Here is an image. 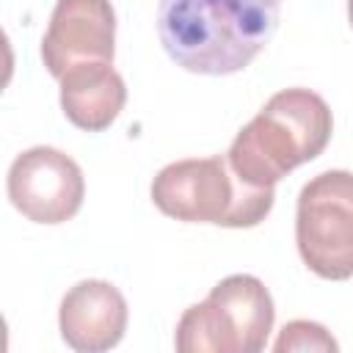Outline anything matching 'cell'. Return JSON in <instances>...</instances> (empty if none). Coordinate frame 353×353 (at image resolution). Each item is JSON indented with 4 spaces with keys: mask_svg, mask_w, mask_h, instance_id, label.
Instances as JSON below:
<instances>
[{
    "mask_svg": "<svg viewBox=\"0 0 353 353\" xmlns=\"http://www.w3.org/2000/svg\"><path fill=\"white\" fill-rule=\"evenodd\" d=\"M83 196V171L61 149L33 146L8 168V199L28 221L63 223L80 210Z\"/></svg>",
    "mask_w": 353,
    "mask_h": 353,
    "instance_id": "obj_6",
    "label": "cell"
},
{
    "mask_svg": "<svg viewBox=\"0 0 353 353\" xmlns=\"http://www.w3.org/2000/svg\"><path fill=\"white\" fill-rule=\"evenodd\" d=\"M127 102V85L108 61H88L72 66L61 77V108L63 116L85 130H108Z\"/></svg>",
    "mask_w": 353,
    "mask_h": 353,
    "instance_id": "obj_9",
    "label": "cell"
},
{
    "mask_svg": "<svg viewBox=\"0 0 353 353\" xmlns=\"http://www.w3.org/2000/svg\"><path fill=\"white\" fill-rule=\"evenodd\" d=\"M116 14L110 0H58L41 39V61L52 77L88 61H113Z\"/></svg>",
    "mask_w": 353,
    "mask_h": 353,
    "instance_id": "obj_7",
    "label": "cell"
},
{
    "mask_svg": "<svg viewBox=\"0 0 353 353\" xmlns=\"http://www.w3.org/2000/svg\"><path fill=\"white\" fill-rule=\"evenodd\" d=\"M273 298L248 273L221 279L212 292L185 309L174 345L182 353H259L273 331Z\"/></svg>",
    "mask_w": 353,
    "mask_h": 353,
    "instance_id": "obj_4",
    "label": "cell"
},
{
    "mask_svg": "<svg viewBox=\"0 0 353 353\" xmlns=\"http://www.w3.org/2000/svg\"><path fill=\"white\" fill-rule=\"evenodd\" d=\"M295 243L303 265L328 281L353 276V174L323 171L298 196Z\"/></svg>",
    "mask_w": 353,
    "mask_h": 353,
    "instance_id": "obj_5",
    "label": "cell"
},
{
    "mask_svg": "<svg viewBox=\"0 0 353 353\" xmlns=\"http://www.w3.org/2000/svg\"><path fill=\"white\" fill-rule=\"evenodd\" d=\"M273 188L243 182L226 154L176 160L152 182L154 207L185 223H218L229 229L256 226L273 210Z\"/></svg>",
    "mask_w": 353,
    "mask_h": 353,
    "instance_id": "obj_3",
    "label": "cell"
},
{
    "mask_svg": "<svg viewBox=\"0 0 353 353\" xmlns=\"http://www.w3.org/2000/svg\"><path fill=\"white\" fill-rule=\"evenodd\" d=\"M336 339L312 320H292L281 328L273 350L276 353H287V350H336Z\"/></svg>",
    "mask_w": 353,
    "mask_h": 353,
    "instance_id": "obj_10",
    "label": "cell"
},
{
    "mask_svg": "<svg viewBox=\"0 0 353 353\" xmlns=\"http://www.w3.org/2000/svg\"><path fill=\"white\" fill-rule=\"evenodd\" d=\"M61 336L72 350L102 353L121 342L127 331V301L110 281H77L61 301Z\"/></svg>",
    "mask_w": 353,
    "mask_h": 353,
    "instance_id": "obj_8",
    "label": "cell"
},
{
    "mask_svg": "<svg viewBox=\"0 0 353 353\" xmlns=\"http://www.w3.org/2000/svg\"><path fill=\"white\" fill-rule=\"evenodd\" d=\"M328 102L309 88H284L234 135L226 160L254 188H276L301 163L314 160L331 141Z\"/></svg>",
    "mask_w": 353,
    "mask_h": 353,
    "instance_id": "obj_2",
    "label": "cell"
},
{
    "mask_svg": "<svg viewBox=\"0 0 353 353\" xmlns=\"http://www.w3.org/2000/svg\"><path fill=\"white\" fill-rule=\"evenodd\" d=\"M279 17L281 0H160L157 33L176 66L218 77L245 69Z\"/></svg>",
    "mask_w": 353,
    "mask_h": 353,
    "instance_id": "obj_1",
    "label": "cell"
},
{
    "mask_svg": "<svg viewBox=\"0 0 353 353\" xmlns=\"http://www.w3.org/2000/svg\"><path fill=\"white\" fill-rule=\"evenodd\" d=\"M347 19H350V25H353V0H347Z\"/></svg>",
    "mask_w": 353,
    "mask_h": 353,
    "instance_id": "obj_11",
    "label": "cell"
}]
</instances>
